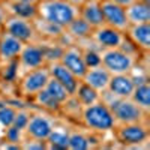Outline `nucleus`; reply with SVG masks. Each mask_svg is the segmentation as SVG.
Returning a JSON list of instances; mask_svg holds the SVG:
<instances>
[{
    "instance_id": "obj_1",
    "label": "nucleus",
    "mask_w": 150,
    "mask_h": 150,
    "mask_svg": "<svg viewBox=\"0 0 150 150\" xmlns=\"http://www.w3.org/2000/svg\"><path fill=\"white\" fill-rule=\"evenodd\" d=\"M80 119H81L83 126L90 129L92 132H98V134L111 132L112 128L116 126L112 111L102 99H99L98 102H93L90 105L81 107Z\"/></svg>"
},
{
    "instance_id": "obj_2",
    "label": "nucleus",
    "mask_w": 150,
    "mask_h": 150,
    "mask_svg": "<svg viewBox=\"0 0 150 150\" xmlns=\"http://www.w3.org/2000/svg\"><path fill=\"white\" fill-rule=\"evenodd\" d=\"M36 8L38 18L63 29L78 17V8L66 3L65 0H39Z\"/></svg>"
},
{
    "instance_id": "obj_3",
    "label": "nucleus",
    "mask_w": 150,
    "mask_h": 150,
    "mask_svg": "<svg viewBox=\"0 0 150 150\" xmlns=\"http://www.w3.org/2000/svg\"><path fill=\"white\" fill-rule=\"evenodd\" d=\"M110 99H102V101L111 108L112 116H114L116 125H125V123H137V122H147L149 112L143 111L131 98H114L111 93L105 92Z\"/></svg>"
},
{
    "instance_id": "obj_4",
    "label": "nucleus",
    "mask_w": 150,
    "mask_h": 150,
    "mask_svg": "<svg viewBox=\"0 0 150 150\" xmlns=\"http://www.w3.org/2000/svg\"><path fill=\"white\" fill-rule=\"evenodd\" d=\"M101 54V65L111 74H131V71L138 63L140 57H137L123 48H108L99 50Z\"/></svg>"
},
{
    "instance_id": "obj_5",
    "label": "nucleus",
    "mask_w": 150,
    "mask_h": 150,
    "mask_svg": "<svg viewBox=\"0 0 150 150\" xmlns=\"http://www.w3.org/2000/svg\"><path fill=\"white\" fill-rule=\"evenodd\" d=\"M111 132L114 134L116 141L123 147H140L141 144L147 143L150 138L147 122L116 125Z\"/></svg>"
},
{
    "instance_id": "obj_6",
    "label": "nucleus",
    "mask_w": 150,
    "mask_h": 150,
    "mask_svg": "<svg viewBox=\"0 0 150 150\" xmlns=\"http://www.w3.org/2000/svg\"><path fill=\"white\" fill-rule=\"evenodd\" d=\"M50 80V71L45 66L30 69L18 77V95L21 98L32 99L38 92H41Z\"/></svg>"
},
{
    "instance_id": "obj_7",
    "label": "nucleus",
    "mask_w": 150,
    "mask_h": 150,
    "mask_svg": "<svg viewBox=\"0 0 150 150\" xmlns=\"http://www.w3.org/2000/svg\"><path fill=\"white\" fill-rule=\"evenodd\" d=\"M54 126H56V122L48 112L45 111L30 112L27 125L24 128V137L45 141L51 134V131L54 129Z\"/></svg>"
},
{
    "instance_id": "obj_8",
    "label": "nucleus",
    "mask_w": 150,
    "mask_h": 150,
    "mask_svg": "<svg viewBox=\"0 0 150 150\" xmlns=\"http://www.w3.org/2000/svg\"><path fill=\"white\" fill-rule=\"evenodd\" d=\"M2 29H3V32H8L12 36L18 38V39L23 41L24 44L39 42V35H38V32H36L33 20L8 15Z\"/></svg>"
},
{
    "instance_id": "obj_9",
    "label": "nucleus",
    "mask_w": 150,
    "mask_h": 150,
    "mask_svg": "<svg viewBox=\"0 0 150 150\" xmlns=\"http://www.w3.org/2000/svg\"><path fill=\"white\" fill-rule=\"evenodd\" d=\"M47 65L45 53L41 42H30L26 44L24 48L17 59V66H18V77L27 72L30 69H36Z\"/></svg>"
},
{
    "instance_id": "obj_10",
    "label": "nucleus",
    "mask_w": 150,
    "mask_h": 150,
    "mask_svg": "<svg viewBox=\"0 0 150 150\" xmlns=\"http://www.w3.org/2000/svg\"><path fill=\"white\" fill-rule=\"evenodd\" d=\"M99 6H101V14L105 26H110L123 33L126 32L129 23L126 18V11L123 6L111 2V0H102V2H99Z\"/></svg>"
},
{
    "instance_id": "obj_11",
    "label": "nucleus",
    "mask_w": 150,
    "mask_h": 150,
    "mask_svg": "<svg viewBox=\"0 0 150 150\" xmlns=\"http://www.w3.org/2000/svg\"><path fill=\"white\" fill-rule=\"evenodd\" d=\"M126 39V35L120 30H116L110 26H99L92 30L90 41L99 50H108V48H120L122 44Z\"/></svg>"
},
{
    "instance_id": "obj_12",
    "label": "nucleus",
    "mask_w": 150,
    "mask_h": 150,
    "mask_svg": "<svg viewBox=\"0 0 150 150\" xmlns=\"http://www.w3.org/2000/svg\"><path fill=\"white\" fill-rule=\"evenodd\" d=\"M59 62L65 68H68L77 78H83L84 72L87 71V66H86V62H84V57H83V48L78 45V44H69V45H65L63 51H62L60 57H59Z\"/></svg>"
},
{
    "instance_id": "obj_13",
    "label": "nucleus",
    "mask_w": 150,
    "mask_h": 150,
    "mask_svg": "<svg viewBox=\"0 0 150 150\" xmlns=\"http://www.w3.org/2000/svg\"><path fill=\"white\" fill-rule=\"evenodd\" d=\"M47 68L50 71V77L57 80L60 84H63L66 87V90L71 93V96L74 95L75 89H77V86L80 83V78H77L75 75L68 69L65 68L63 65L60 63L59 60H54V62H50V63H47Z\"/></svg>"
},
{
    "instance_id": "obj_14",
    "label": "nucleus",
    "mask_w": 150,
    "mask_h": 150,
    "mask_svg": "<svg viewBox=\"0 0 150 150\" xmlns=\"http://www.w3.org/2000/svg\"><path fill=\"white\" fill-rule=\"evenodd\" d=\"M135 89V81L131 74H116L111 75L107 92L114 98H131Z\"/></svg>"
},
{
    "instance_id": "obj_15",
    "label": "nucleus",
    "mask_w": 150,
    "mask_h": 150,
    "mask_svg": "<svg viewBox=\"0 0 150 150\" xmlns=\"http://www.w3.org/2000/svg\"><path fill=\"white\" fill-rule=\"evenodd\" d=\"M110 78H111V74L102 65H98V66H93V68H87L81 81L89 84L98 93H104L108 89Z\"/></svg>"
},
{
    "instance_id": "obj_16",
    "label": "nucleus",
    "mask_w": 150,
    "mask_h": 150,
    "mask_svg": "<svg viewBox=\"0 0 150 150\" xmlns=\"http://www.w3.org/2000/svg\"><path fill=\"white\" fill-rule=\"evenodd\" d=\"M125 35L141 53L150 51V23L129 24Z\"/></svg>"
},
{
    "instance_id": "obj_17",
    "label": "nucleus",
    "mask_w": 150,
    "mask_h": 150,
    "mask_svg": "<svg viewBox=\"0 0 150 150\" xmlns=\"http://www.w3.org/2000/svg\"><path fill=\"white\" fill-rule=\"evenodd\" d=\"M23 41H20L18 38L12 36L8 32L2 33V39H0V59L2 62H12V60H17L21 50L24 48Z\"/></svg>"
},
{
    "instance_id": "obj_18",
    "label": "nucleus",
    "mask_w": 150,
    "mask_h": 150,
    "mask_svg": "<svg viewBox=\"0 0 150 150\" xmlns=\"http://www.w3.org/2000/svg\"><path fill=\"white\" fill-rule=\"evenodd\" d=\"M78 17L83 21H86L92 29H96V27L104 24L99 2H93V0H86V2L78 8Z\"/></svg>"
},
{
    "instance_id": "obj_19",
    "label": "nucleus",
    "mask_w": 150,
    "mask_h": 150,
    "mask_svg": "<svg viewBox=\"0 0 150 150\" xmlns=\"http://www.w3.org/2000/svg\"><path fill=\"white\" fill-rule=\"evenodd\" d=\"M129 24H144L150 23V2L149 0H137L125 8Z\"/></svg>"
},
{
    "instance_id": "obj_20",
    "label": "nucleus",
    "mask_w": 150,
    "mask_h": 150,
    "mask_svg": "<svg viewBox=\"0 0 150 150\" xmlns=\"http://www.w3.org/2000/svg\"><path fill=\"white\" fill-rule=\"evenodd\" d=\"M3 6L8 12V15L21 17L27 20L38 18V8L35 3H21V2H3Z\"/></svg>"
},
{
    "instance_id": "obj_21",
    "label": "nucleus",
    "mask_w": 150,
    "mask_h": 150,
    "mask_svg": "<svg viewBox=\"0 0 150 150\" xmlns=\"http://www.w3.org/2000/svg\"><path fill=\"white\" fill-rule=\"evenodd\" d=\"M92 27L87 24L86 21H83L80 17H77L72 23H69L65 27V32L68 36H71V39L74 42H81V41H87L92 35Z\"/></svg>"
},
{
    "instance_id": "obj_22",
    "label": "nucleus",
    "mask_w": 150,
    "mask_h": 150,
    "mask_svg": "<svg viewBox=\"0 0 150 150\" xmlns=\"http://www.w3.org/2000/svg\"><path fill=\"white\" fill-rule=\"evenodd\" d=\"M72 98L80 104V107H86V105H90L93 102H98L99 99H101V93H98L95 89H92V87L89 84H86L84 81L80 80L77 89H75Z\"/></svg>"
},
{
    "instance_id": "obj_23",
    "label": "nucleus",
    "mask_w": 150,
    "mask_h": 150,
    "mask_svg": "<svg viewBox=\"0 0 150 150\" xmlns=\"http://www.w3.org/2000/svg\"><path fill=\"white\" fill-rule=\"evenodd\" d=\"M68 138H69V131L62 126H54L50 137L45 140L47 150H68Z\"/></svg>"
},
{
    "instance_id": "obj_24",
    "label": "nucleus",
    "mask_w": 150,
    "mask_h": 150,
    "mask_svg": "<svg viewBox=\"0 0 150 150\" xmlns=\"http://www.w3.org/2000/svg\"><path fill=\"white\" fill-rule=\"evenodd\" d=\"M30 101L35 104V105H38L42 111H45V112H51V114H57V112L62 110V104H59L56 99L50 95L47 90H45V87L41 90V92H38Z\"/></svg>"
},
{
    "instance_id": "obj_25",
    "label": "nucleus",
    "mask_w": 150,
    "mask_h": 150,
    "mask_svg": "<svg viewBox=\"0 0 150 150\" xmlns=\"http://www.w3.org/2000/svg\"><path fill=\"white\" fill-rule=\"evenodd\" d=\"M131 99L143 111L150 112V84L149 81L135 84V89L131 95Z\"/></svg>"
},
{
    "instance_id": "obj_26",
    "label": "nucleus",
    "mask_w": 150,
    "mask_h": 150,
    "mask_svg": "<svg viewBox=\"0 0 150 150\" xmlns=\"http://www.w3.org/2000/svg\"><path fill=\"white\" fill-rule=\"evenodd\" d=\"M92 149V140L81 131H69L68 150H89Z\"/></svg>"
},
{
    "instance_id": "obj_27",
    "label": "nucleus",
    "mask_w": 150,
    "mask_h": 150,
    "mask_svg": "<svg viewBox=\"0 0 150 150\" xmlns=\"http://www.w3.org/2000/svg\"><path fill=\"white\" fill-rule=\"evenodd\" d=\"M45 90L51 95L59 104H62V105H63L68 99L71 98V93L66 90V87L63 84H60L57 80L51 78V77H50V80H48V83L45 86Z\"/></svg>"
},
{
    "instance_id": "obj_28",
    "label": "nucleus",
    "mask_w": 150,
    "mask_h": 150,
    "mask_svg": "<svg viewBox=\"0 0 150 150\" xmlns=\"http://www.w3.org/2000/svg\"><path fill=\"white\" fill-rule=\"evenodd\" d=\"M93 47L90 48H83V57H84V62H86V66L87 68H93V66H98L101 65V54H99V48L92 42Z\"/></svg>"
},
{
    "instance_id": "obj_29",
    "label": "nucleus",
    "mask_w": 150,
    "mask_h": 150,
    "mask_svg": "<svg viewBox=\"0 0 150 150\" xmlns=\"http://www.w3.org/2000/svg\"><path fill=\"white\" fill-rule=\"evenodd\" d=\"M17 114V108L11 107V105H0V126L8 128L14 123Z\"/></svg>"
},
{
    "instance_id": "obj_30",
    "label": "nucleus",
    "mask_w": 150,
    "mask_h": 150,
    "mask_svg": "<svg viewBox=\"0 0 150 150\" xmlns=\"http://www.w3.org/2000/svg\"><path fill=\"white\" fill-rule=\"evenodd\" d=\"M20 149L23 150H47V143L42 140H36V138H29L24 137L20 143Z\"/></svg>"
},
{
    "instance_id": "obj_31",
    "label": "nucleus",
    "mask_w": 150,
    "mask_h": 150,
    "mask_svg": "<svg viewBox=\"0 0 150 150\" xmlns=\"http://www.w3.org/2000/svg\"><path fill=\"white\" fill-rule=\"evenodd\" d=\"M23 138H24V131L23 129H18L15 126H12V125L8 126V128H5V141L20 144Z\"/></svg>"
},
{
    "instance_id": "obj_32",
    "label": "nucleus",
    "mask_w": 150,
    "mask_h": 150,
    "mask_svg": "<svg viewBox=\"0 0 150 150\" xmlns=\"http://www.w3.org/2000/svg\"><path fill=\"white\" fill-rule=\"evenodd\" d=\"M29 116H30L29 111H26V110H17V114H15V119H14L12 126H15V128L24 131V128H26V125H27V120H29Z\"/></svg>"
},
{
    "instance_id": "obj_33",
    "label": "nucleus",
    "mask_w": 150,
    "mask_h": 150,
    "mask_svg": "<svg viewBox=\"0 0 150 150\" xmlns=\"http://www.w3.org/2000/svg\"><path fill=\"white\" fill-rule=\"evenodd\" d=\"M6 18H8V12H6V9H5L3 3H0V29L3 27V24H5Z\"/></svg>"
},
{
    "instance_id": "obj_34",
    "label": "nucleus",
    "mask_w": 150,
    "mask_h": 150,
    "mask_svg": "<svg viewBox=\"0 0 150 150\" xmlns=\"http://www.w3.org/2000/svg\"><path fill=\"white\" fill-rule=\"evenodd\" d=\"M111 2H114V3H117V5L123 6V8H126V6H129L131 3L137 2V0H111Z\"/></svg>"
},
{
    "instance_id": "obj_35",
    "label": "nucleus",
    "mask_w": 150,
    "mask_h": 150,
    "mask_svg": "<svg viewBox=\"0 0 150 150\" xmlns=\"http://www.w3.org/2000/svg\"><path fill=\"white\" fill-rule=\"evenodd\" d=\"M66 3H69V5H72V6H75V8H80L86 0H65Z\"/></svg>"
},
{
    "instance_id": "obj_36",
    "label": "nucleus",
    "mask_w": 150,
    "mask_h": 150,
    "mask_svg": "<svg viewBox=\"0 0 150 150\" xmlns=\"http://www.w3.org/2000/svg\"><path fill=\"white\" fill-rule=\"evenodd\" d=\"M5 2H21V3H35V5H38L39 0H5Z\"/></svg>"
},
{
    "instance_id": "obj_37",
    "label": "nucleus",
    "mask_w": 150,
    "mask_h": 150,
    "mask_svg": "<svg viewBox=\"0 0 150 150\" xmlns=\"http://www.w3.org/2000/svg\"><path fill=\"white\" fill-rule=\"evenodd\" d=\"M2 33H3V29H0V39H2Z\"/></svg>"
},
{
    "instance_id": "obj_38",
    "label": "nucleus",
    "mask_w": 150,
    "mask_h": 150,
    "mask_svg": "<svg viewBox=\"0 0 150 150\" xmlns=\"http://www.w3.org/2000/svg\"><path fill=\"white\" fill-rule=\"evenodd\" d=\"M93 2H102V0H93Z\"/></svg>"
},
{
    "instance_id": "obj_39",
    "label": "nucleus",
    "mask_w": 150,
    "mask_h": 150,
    "mask_svg": "<svg viewBox=\"0 0 150 150\" xmlns=\"http://www.w3.org/2000/svg\"><path fill=\"white\" fill-rule=\"evenodd\" d=\"M3 2H5V0H0V3H3Z\"/></svg>"
},
{
    "instance_id": "obj_40",
    "label": "nucleus",
    "mask_w": 150,
    "mask_h": 150,
    "mask_svg": "<svg viewBox=\"0 0 150 150\" xmlns=\"http://www.w3.org/2000/svg\"><path fill=\"white\" fill-rule=\"evenodd\" d=\"M0 65H2V59H0Z\"/></svg>"
}]
</instances>
